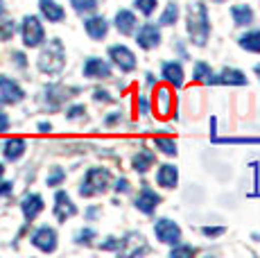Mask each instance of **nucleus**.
<instances>
[{"mask_svg": "<svg viewBox=\"0 0 260 258\" xmlns=\"http://www.w3.org/2000/svg\"><path fill=\"white\" fill-rule=\"evenodd\" d=\"M25 141L23 138H9V141H5V147H3V154L7 161H16V158L23 156L25 152Z\"/></svg>", "mask_w": 260, "mask_h": 258, "instance_id": "nucleus-16", "label": "nucleus"}, {"mask_svg": "<svg viewBox=\"0 0 260 258\" xmlns=\"http://www.w3.org/2000/svg\"><path fill=\"white\" fill-rule=\"evenodd\" d=\"M136 7L141 9L143 14H147V16H149V14L156 9V0H136Z\"/></svg>", "mask_w": 260, "mask_h": 258, "instance_id": "nucleus-29", "label": "nucleus"}, {"mask_svg": "<svg viewBox=\"0 0 260 258\" xmlns=\"http://www.w3.org/2000/svg\"><path fill=\"white\" fill-rule=\"evenodd\" d=\"M63 177H66V175H63L61 168H54L52 175L48 177V186H57V183H61V181H63Z\"/></svg>", "mask_w": 260, "mask_h": 258, "instance_id": "nucleus-30", "label": "nucleus"}, {"mask_svg": "<svg viewBox=\"0 0 260 258\" xmlns=\"http://www.w3.org/2000/svg\"><path fill=\"white\" fill-rule=\"evenodd\" d=\"M177 179H179V172H177V168L174 166H161V170H158V175H156V181H158V186H163V188H174L177 186Z\"/></svg>", "mask_w": 260, "mask_h": 258, "instance_id": "nucleus-19", "label": "nucleus"}, {"mask_svg": "<svg viewBox=\"0 0 260 258\" xmlns=\"http://www.w3.org/2000/svg\"><path fill=\"white\" fill-rule=\"evenodd\" d=\"M95 100L98 102H111V98H109V93H104V91H95Z\"/></svg>", "mask_w": 260, "mask_h": 258, "instance_id": "nucleus-37", "label": "nucleus"}, {"mask_svg": "<svg viewBox=\"0 0 260 258\" xmlns=\"http://www.w3.org/2000/svg\"><path fill=\"white\" fill-rule=\"evenodd\" d=\"M177 16H179L177 5H168V9L163 12V16L158 18V23H161V25H172V23L177 21Z\"/></svg>", "mask_w": 260, "mask_h": 258, "instance_id": "nucleus-26", "label": "nucleus"}, {"mask_svg": "<svg viewBox=\"0 0 260 258\" xmlns=\"http://www.w3.org/2000/svg\"><path fill=\"white\" fill-rule=\"evenodd\" d=\"M154 231H156L158 240L168 242V245H177L179 238H181V231H179V227L174 224V222H170V220H158L156 227H154Z\"/></svg>", "mask_w": 260, "mask_h": 258, "instance_id": "nucleus-6", "label": "nucleus"}, {"mask_svg": "<svg viewBox=\"0 0 260 258\" xmlns=\"http://www.w3.org/2000/svg\"><path fill=\"white\" fill-rule=\"evenodd\" d=\"M14 57H16V63H18V66H25V57H23V54H14Z\"/></svg>", "mask_w": 260, "mask_h": 258, "instance_id": "nucleus-42", "label": "nucleus"}, {"mask_svg": "<svg viewBox=\"0 0 260 258\" xmlns=\"http://www.w3.org/2000/svg\"><path fill=\"white\" fill-rule=\"evenodd\" d=\"M154 163V152L152 150H141L136 156H134V170L138 172H147Z\"/></svg>", "mask_w": 260, "mask_h": 258, "instance_id": "nucleus-22", "label": "nucleus"}, {"mask_svg": "<svg viewBox=\"0 0 260 258\" xmlns=\"http://www.w3.org/2000/svg\"><path fill=\"white\" fill-rule=\"evenodd\" d=\"M240 46L249 52H260V32H249L240 39Z\"/></svg>", "mask_w": 260, "mask_h": 258, "instance_id": "nucleus-24", "label": "nucleus"}, {"mask_svg": "<svg viewBox=\"0 0 260 258\" xmlns=\"http://www.w3.org/2000/svg\"><path fill=\"white\" fill-rule=\"evenodd\" d=\"M222 233H224V227H206V229H204V236H208V238L222 236Z\"/></svg>", "mask_w": 260, "mask_h": 258, "instance_id": "nucleus-31", "label": "nucleus"}, {"mask_svg": "<svg viewBox=\"0 0 260 258\" xmlns=\"http://www.w3.org/2000/svg\"><path fill=\"white\" fill-rule=\"evenodd\" d=\"M163 77L168 79V84H172L174 88H179L183 84V71H181V66H179V63H174V61L163 63Z\"/></svg>", "mask_w": 260, "mask_h": 258, "instance_id": "nucleus-18", "label": "nucleus"}, {"mask_svg": "<svg viewBox=\"0 0 260 258\" xmlns=\"http://www.w3.org/2000/svg\"><path fill=\"white\" fill-rule=\"evenodd\" d=\"M84 75L86 77H109L111 75V68H109L107 61H102V59H88L86 63H84Z\"/></svg>", "mask_w": 260, "mask_h": 258, "instance_id": "nucleus-13", "label": "nucleus"}, {"mask_svg": "<svg viewBox=\"0 0 260 258\" xmlns=\"http://www.w3.org/2000/svg\"><path fill=\"white\" fill-rule=\"evenodd\" d=\"M116 190H118V192H127V190H129V181H127V179H118Z\"/></svg>", "mask_w": 260, "mask_h": 258, "instance_id": "nucleus-35", "label": "nucleus"}, {"mask_svg": "<svg viewBox=\"0 0 260 258\" xmlns=\"http://www.w3.org/2000/svg\"><path fill=\"white\" fill-rule=\"evenodd\" d=\"M54 202H57V206H54V215H57L59 222H63L66 217H73L75 213H77V208L71 202V197L66 195V192H57V197H54Z\"/></svg>", "mask_w": 260, "mask_h": 258, "instance_id": "nucleus-11", "label": "nucleus"}, {"mask_svg": "<svg viewBox=\"0 0 260 258\" xmlns=\"http://www.w3.org/2000/svg\"><path fill=\"white\" fill-rule=\"evenodd\" d=\"M32 242L41 251H54V247H57V233H54V229H50V227H41L32 236Z\"/></svg>", "mask_w": 260, "mask_h": 258, "instance_id": "nucleus-7", "label": "nucleus"}, {"mask_svg": "<svg viewBox=\"0 0 260 258\" xmlns=\"http://www.w3.org/2000/svg\"><path fill=\"white\" fill-rule=\"evenodd\" d=\"M256 73H258V75H260V66H256Z\"/></svg>", "mask_w": 260, "mask_h": 258, "instance_id": "nucleus-47", "label": "nucleus"}, {"mask_svg": "<svg viewBox=\"0 0 260 258\" xmlns=\"http://www.w3.org/2000/svg\"><path fill=\"white\" fill-rule=\"evenodd\" d=\"M23 41L27 48H37L43 41V25L37 16H27L23 21Z\"/></svg>", "mask_w": 260, "mask_h": 258, "instance_id": "nucleus-4", "label": "nucleus"}, {"mask_svg": "<svg viewBox=\"0 0 260 258\" xmlns=\"http://www.w3.org/2000/svg\"><path fill=\"white\" fill-rule=\"evenodd\" d=\"M3 9H5V5H3V0H0V14H3Z\"/></svg>", "mask_w": 260, "mask_h": 258, "instance_id": "nucleus-45", "label": "nucleus"}, {"mask_svg": "<svg viewBox=\"0 0 260 258\" xmlns=\"http://www.w3.org/2000/svg\"><path fill=\"white\" fill-rule=\"evenodd\" d=\"M188 32L192 37V41L197 46H204L208 39V32H211V25H208V14L206 7L202 3H192L188 9Z\"/></svg>", "mask_w": 260, "mask_h": 258, "instance_id": "nucleus-1", "label": "nucleus"}, {"mask_svg": "<svg viewBox=\"0 0 260 258\" xmlns=\"http://www.w3.org/2000/svg\"><path fill=\"white\" fill-rule=\"evenodd\" d=\"M158 202H161V197H158L152 188L145 186L143 192L138 195V200H136V206H138V211H143V213H152L154 208L158 206Z\"/></svg>", "mask_w": 260, "mask_h": 258, "instance_id": "nucleus-12", "label": "nucleus"}, {"mask_svg": "<svg viewBox=\"0 0 260 258\" xmlns=\"http://www.w3.org/2000/svg\"><path fill=\"white\" fill-rule=\"evenodd\" d=\"M174 107V95L168 86H156V95H154V109L161 118H168Z\"/></svg>", "mask_w": 260, "mask_h": 258, "instance_id": "nucleus-5", "label": "nucleus"}, {"mask_svg": "<svg viewBox=\"0 0 260 258\" xmlns=\"http://www.w3.org/2000/svg\"><path fill=\"white\" fill-rule=\"evenodd\" d=\"M3 170H5V168H3V163H0V177H3Z\"/></svg>", "mask_w": 260, "mask_h": 258, "instance_id": "nucleus-46", "label": "nucleus"}, {"mask_svg": "<svg viewBox=\"0 0 260 258\" xmlns=\"http://www.w3.org/2000/svg\"><path fill=\"white\" fill-rule=\"evenodd\" d=\"M111 59L120 66V71H134V66H136V57H134L132 50H127L124 46H113L111 50Z\"/></svg>", "mask_w": 260, "mask_h": 258, "instance_id": "nucleus-9", "label": "nucleus"}, {"mask_svg": "<svg viewBox=\"0 0 260 258\" xmlns=\"http://www.w3.org/2000/svg\"><path fill=\"white\" fill-rule=\"evenodd\" d=\"M231 16H233V21H236V25H249V23L253 21V12L247 5H236V7L231 9Z\"/></svg>", "mask_w": 260, "mask_h": 258, "instance_id": "nucleus-23", "label": "nucleus"}, {"mask_svg": "<svg viewBox=\"0 0 260 258\" xmlns=\"http://www.w3.org/2000/svg\"><path fill=\"white\" fill-rule=\"evenodd\" d=\"M109 183H111L109 170H104V168H93V170H88V175H86V179H84L82 188H79V192H82V197L98 195V192L107 190Z\"/></svg>", "mask_w": 260, "mask_h": 258, "instance_id": "nucleus-3", "label": "nucleus"}, {"mask_svg": "<svg viewBox=\"0 0 260 258\" xmlns=\"http://www.w3.org/2000/svg\"><path fill=\"white\" fill-rule=\"evenodd\" d=\"M118 118H120V116H109V118H107V125H113V122H116Z\"/></svg>", "mask_w": 260, "mask_h": 258, "instance_id": "nucleus-44", "label": "nucleus"}, {"mask_svg": "<svg viewBox=\"0 0 260 258\" xmlns=\"http://www.w3.org/2000/svg\"><path fill=\"white\" fill-rule=\"evenodd\" d=\"M208 84H238V86H242V84H247V77L242 75L240 71H222L217 77H208Z\"/></svg>", "mask_w": 260, "mask_h": 258, "instance_id": "nucleus-15", "label": "nucleus"}, {"mask_svg": "<svg viewBox=\"0 0 260 258\" xmlns=\"http://www.w3.org/2000/svg\"><path fill=\"white\" fill-rule=\"evenodd\" d=\"M154 145H156L158 150H161L163 154H168V156L177 154V143H174L172 138H166V136H156V138H154Z\"/></svg>", "mask_w": 260, "mask_h": 258, "instance_id": "nucleus-25", "label": "nucleus"}, {"mask_svg": "<svg viewBox=\"0 0 260 258\" xmlns=\"http://www.w3.org/2000/svg\"><path fill=\"white\" fill-rule=\"evenodd\" d=\"M107 21L104 18H100V16H95V18H88L86 21V32H88V37L91 39H104L107 37Z\"/></svg>", "mask_w": 260, "mask_h": 258, "instance_id": "nucleus-20", "label": "nucleus"}, {"mask_svg": "<svg viewBox=\"0 0 260 258\" xmlns=\"http://www.w3.org/2000/svg\"><path fill=\"white\" fill-rule=\"evenodd\" d=\"M192 77H194V82H208V77H211V68H208L206 63H197Z\"/></svg>", "mask_w": 260, "mask_h": 258, "instance_id": "nucleus-27", "label": "nucleus"}, {"mask_svg": "<svg viewBox=\"0 0 260 258\" xmlns=\"http://www.w3.org/2000/svg\"><path fill=\"white\" fill-rule=\"evenodd\" d=\"M39 132L48 134V132H50V125H48V122H41V125H39Z\"/></svg>", "mask_w": 260, "mask_h": 258, "instance_id": "nucleus-43", "label": "nucleus"}, {"mask_svg": "<svg viewBox=\"0 0 260 258\" xmlns=\"http://www.w3.org/2000/svg\"><path fill=\"white\" fill-rule=\"evenodd\" d=\"M95 236V233L91 231V229H86V231H82V233H79V236H77V240L79 242H88V238H93Z\"/></svg>", "mask_w": 260, "mask_h": 258, "instance_id": "nucleus-36", "label": "nucleus"}, {"mask_svg": "<svg viewBox=\"0 0 260 258\" xmlns=\"http://www.w3.org/2000/svg\"><path fill=\"white\" fill-rule=\"evenodd\" d=\"M39 7H41L43 16H46L50 23H59V21H63V16H66V14H63V9L59 7L54 0H41V3H39Z\"/></svg>", "mask_w": 260, "mask_h": 258, "instance_id": "nucleus-17", "label": "nucleus"}, {"mask_svg": "<svg viewBox=\"0 0 260 258\" xmlns=\"http://www.w3.org/2000/svg\"><path fill=\"white\" fill-rule=\"evenodd\" d=\"M138 107H141L143 113H147V100H145V98H141V95H138Z\"/></svg>", "mask_w": 260, "mask_h": 258, "instance_id": "nucleus-41", "label": "nucleus"}, {"mask_svg": "<svg viewBox=\"0 0 260 258\" xmlns=\"http://www.w3.org/2000/svg\"><path fill=\"white\" fill-rule=\"evenodd\" d=\"M9 192H12V183H9V181L0 183V195H9Z\"/></svg>", "mask_w": 260, "mask_h": 258, "instance_id": "nucleus-39", "label": "nucleus"}, {"mask_svg": "<svg viewBox=\"0 0 260 258\" xmlns=\"http://www.w3.org/2000/svg\"><path fill=\"white\" fill-rule=\"evenodd\" d=\"M73 7L77 9L79 14H84V12H93V9L98 7V3H95V0H73Z\"/></svg>", "mask_w": 260, "mask_h": 258, "instance_id": "nucleus-28", "label": "nucleus"}, {"mask_svg": "<svg viewBox=\"0 0 260 258\" xmlns=\"http://www.w3.org/2000/svg\"><path fill=\"white\" fill-rule=\"evenodd\" d=\"M23 100V91L16 82H12L9 77H0V102H7V104H14Z\"/></svg>", "mask_w": 260, "mask_h": 258, "instance_id": "nucleus-8", "label": "nucleus"}, {"mask_svg": "<svg viewBox=\"0 0 260 258\" xmlns=\"http://www.w3.org/2000/svg\"><path fill=\"white\" fill-rule=\"evenodd\" d=\"M21 208H23V215H25V220L27 222H32L34 217L39 215V213L43 211V200L39 195H27L23 200V204H21Z\"/></svg>", "mask_w": 260, "mask_h": 258, "instance_id": "nucleus-14", "label": "nucleus"}, {"mask_svg": "<svg viewBox=\"0 0 260 258\" xmlns=\"http://www.w3.org/2000/svg\"><path fill=\"white\" fill-rule=\"evenodd\" d=\"M116 25L118 29L122 34H132L134 29H136V16H134L132 12H118V16H116Z\"/></svg>", "mask_w": 260, "mask_h": 258, "instance_id": "nucleus-21", "label": "nucleus"}, {"mask_svg": "<svg viewBox=\"0 0 260 258\" xmlns=\"http://www.w3.org/2000/svg\"><path fill=\"white\" fill-rule=\"evenodd\" d=\"M136 41H138V46H141V48H145V50H152V48H156L158 43H161V32H158L154 25H149V23H147V25L141 27Z\"/></svg>", "mask_w": 260, "mask_h": 258, "instance_id": "nucleus-10", "label": "nucleus"}, {"mask_svg": "<svg viewBox=\"0 0 260 258\" xmlns=\"http://www.w3.org/2000/svg\"><path fill=\"white\" fill-rule=\"evenodd\" d=\"M79 116H84V107H82V104H79V107H73L71 111H68V118H71V120H75V118H79Z\"/></svg>", "mask_w": 260, "mask_h": 258, "instance_id": "nucleus-33", "label": "nucleus"}, {"mask_svg": "<svg viewBox=\"0 0 260 258\" xmlns=\"http://www.w3.org/2000/svg\"><path fill=\"white\" fill-rule=\"evenodd\" d=\"M194 254V249H190V247H181V249H172V256H190Z\"/></svg>", "mask_w": 260, "mask_h": 258, "instance_id": "nucleus-34", "label": "nucleus"}, {"mask_svg": "<svg viewBox=\"0 0 260 258\" xmlns=\"http://www.w3.org/2000/svg\"><path fill=\"white\" fill-rule=\"evenodd\" d=\"M14 34V25L12 23H5V25H0V39H9Z\"/></svg>", "mask_w": 260, "mask_h": 258, "instance_id": "nucleus-32", "label": "nucleus"}, {"mask_svg": "<svg viewBox=\"0 0 260 258\" xmlns=\"http://www.w3.org/2000/svg\"><path fill=\"white\" fill-rule=\"evenodd\" d=\"M63 61H66V54H63L61 41L52 39L46 46V50L41 52V57H39V68L43 73H59L63 68Z\"/></svg>", "mask_w": 260, "mask_h": 258, "instance_id": "nucleus-2", "label": "nucleus"}, {"mask_svg": "<svg viewBox=\"0 0 260 258\" xmlns=\"http://www.w3.org/2000/svg\"><path fill=\"white\" fill-rule=\"evenodd\" d=\"M118 245H120V242L116 240V238H109V242H104V245H102V249H116Z\"/></svg>", "mask_w": 260, "mask_h": 258, "instance_id": "nucleus-38", "label": "nucleus"}, {"mask_svg": "<svg viewBox=\"0 0 260 258\" xmlns=\"http://www.w3.org/2000/svg\"><path fill=\"white\" fill-rule=\"evenodd\" d=\"M7 127H9V118L5 113H0V132H5Z\"/></svg>", "mask_w": 260, "mask_h": 258, "instance_id": "nucleus-40", "label": "nucleus"}]
</instances>
